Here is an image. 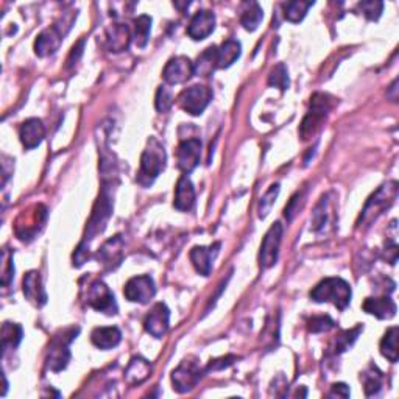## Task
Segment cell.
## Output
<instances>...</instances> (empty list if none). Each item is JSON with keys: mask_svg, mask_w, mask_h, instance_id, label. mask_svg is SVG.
<instances>
[{"mask_svg": "<svg viewBox=\"0 0 399 399\" xmlns=\"http://www.w3.org/2000/svg\"><path fill=\"white\" fill-rule=\"evenodd\" d=\"M112 205H114V201H112V178H111L108 183L103 181L102 192H100V196L94 205L91 218H89L88 222L85 237H83L79 249L74 253V265L80 267L89 259V247H91V242L105 231L106 225H108L111 218Z\"/></svg>", "mask_w": 399, "mask_h": 399, "instance_id": "1", "label": "cell"}, {"mask_svg": "<svg viewBox=\"0 0 399 399\" xmlns=\"http://www.w3.org/2000/svg\"><path fill=\"white\" fill-rule=\"evenodd\" d=\"M351 285L342 278H326L311 290V298L315 303H332L337 309L345 311L349 306Z\"/></svg>", "mask_w": 399, "mask_h": 399, "instance_id": "2", "label": "cell"}, {"mask_svg": "<svg viewBox=\"0 0 399 399\" xmlns=\"http://www.w3.org/2000/svg\"><path fill=\"white\" fill-rule=\"evenodd\" d=\"M398 183L396 181H389L380 186L376 192H374L370 200L367 201L365 207L360 214L359 222H357V228H367L373 223V220H376L379 216H382L385 209L395 203V200L398 198Z\"/></svg>", "mask_w": 399, "mask_h": 399, "instance_id": "3", "label": "cell"}, {"mask_svg": "<svg viewBox=\"0 0 399 399\" xmlns=\"http://www.w3.org/2000/svg\"><path fill=\"white\" fill-rule=\"evenodd\" d=\"M165 161L167 154L161 142L156 138H150L145 147L144 153L141 156V170H139V183L142 186H148L154 181V178L165 169Z\"/></svg>", "mask_w": 399, "mask_h": 399, "instance_id": "4", "label": "cell"}, {"mask_svg": "<svg viewBox=\"0 0 399 399\" xmlns=\"http://www.w3.org/2000/svg\"><path fill=\"white\" fill-rule=\"evenodd\" d=\"M331 108L332 105L329 95L320 92L312 95L311 108H309V112L300 127V136L303 141H309L318 133L321 127L325 125Z\"/></svg>", "mask_w": 399, "mask_h": 399, "instance_id": "5", "label": "cell"}, {"mask_svg": "<svg viewBox=\"0 0 399 399\" xmlns=\"http://www.w3.org/2000/svg\"><path fill=\"white\" fill-rule=\"evenodd\" d=\"M80 329H70L68 332H64L61 337H55L50 343L49 351H47V359H45V365L49 368L50 371H63L68 363L70 360V351H69V345L74 340L75 336L79 334Z\"/></svg>", "mask_w": 399, "mask_h": 399, "instance_id": "6", "label": "cell"}, {"mask_svg": "<svg viewBox=\"0 0 399 399\" xmlns=\"http://www.w3.org/2000/svg\"><path fill=\"white\" fill-rule=\"evenodd\" d=\"M212 100V91L203 85H194L178 95V105L190 116H200Z\"/></svg>", "mask_w": 399, "mask_h": 399, "instance_id": "7", "label": "cell"}, {"mask_svg": "<svg viewBox=\"0 0 399 399\" xmlns=\"http://www.w3.org/2000/svg\"><path fill=\"white\" fill-rule=\"evenodd\" d=\"M201 370L200 363L194 357L183 360L181 365L172 373V382H174V389L178 393H187L194 389V387L200 382Z\"/></svg>", "mask_w": 399, "mask_h": 399, "instance_id": "8", "label": "cell"}, {"mask_svg": "<svg viewBox=\"0 0 399 399\" xmlns=\"http://www.w3.org/2000/svg\"><path fill=\"white\" fill-rule=\"evenodd\" d=\"M283 234H284V228L279 222L272 225V228L267 231L264 241H262L260 253H259V264L262 269H270V267L276 264L279 247H281V242H283Z\"/></svg>", "mask_w": 399, "mask_h": 399, "instance_id": "9", "label": "cell"}, {"mask_svg": "<svg viewBox=\"0 0 399 399\" xmlns=\"http://www.w3.org/2000/svg\"><path fill=\"white\" fill-rule=\"evenodd\" d=\"M88 305L97 312H103L106 315H116L117 305L116 298L112 295L108 285L102 281H94L88 289Z\"/></svg>", "mask_w": 399, "mask_h": 399, "instance_id": "10", "label": "cell"}, {"mask_svg": "<svg viewBox=\"0 0 399 399\" xmlns=\"http://www.w3.org/2000/svg\"><path fill=\"white\" fill-rule=\"evenodd\" d=\"M123 295L127 296V300L131 303L147 305V303H150L154 295H156V287H154V281L148 275L134 276L125 284Z\"/></svg>", "mask_w": 399, "mask_h": 399, "instance_id": "11", "label": "cell"}, {"mask_svg": "<svg viewBox=\"0 0 399 399\" xmlns=\"http://www.w3.org/2000/svg\"><path fill=\"white\" fill-rule=\"evenodd\" d=\"M194 74V63L186 57H175L169 59L163 70V76L167 85H181L187 80L192 79Z\"/></svg>", "mask_w": 399, "mask_h": 399, "instance_id": "12", "label": "cell"}, {"mask_svg": "<svg viewBox=\"0 0 399 399\" xmlns=\"http://www.w3.org/2000/svg\"><path fill=\"white\" fill-rule=\"evenodd\" d=\"M170 326V311L164 303H158L144 320V327L154 338H163Z\"/></svg>", "mask_w": 399, "mask_h": 399, "instance_id": "13", "label": "cell"}, {"mask_svg": "<svg viewBox=\"0 0 399 399\" xmlns=\"http://www.w3.org/2000/svg\"><path fill=\"white\" fill-rule=\"evenodd\" d=\"M201 156V141L192 138L183 141L180 147L176 150V159H178V169L183 174H190L196 165L200 163Z\"/></svg>", "mask_w": 399, "mask_h": 399, "instance_id": "14", "label": "cell"}, {"mask_svg": "<svg viewBox=\"0 0 399 399\" xmlns=\"http://www.w3.org/2000/svg\"><path fill=\"white\" fill-rule=\"evenodd\" d=\"M65 32H63L59 23H55L50 28L44 30L43 33H39V37L34 41V53L38 57H49L53 55L58 49L59 45L63 43Z\"/></svg>", "mask_w": 399, "mask_h": 399, "instance_id": "15", "label": "cell"}, {"mask_svg": "<svg viewBox=\"0 0 399 399\" xmlns=\"http://www.w3.org/2000/svg\"><path fill=\"white\" fill-rule=\"evenodd\" d=\"M97 259L106 270H114L116 267L121 265L123 259V241L121 236L112 237V239L106 241L102 248L99 249Z\"/></svg>", "mask_w": 399, "mask_h": 399, "instance_id": "16", "label": "cell"}, {"mask_svg": "<svg viewBox=\"0 0 399 399\" xmlns=\"http://www.w3.org/2000/svg\"><path fill=\"white\" fill-rule=\"evenodd\" d=\"M216 28V16L211 11L201 10L196 13L187 27V34L194 41H203Z\"/></svg>", "mask_w": 399, "mask_h": 399, "instance_id": "17", "label": "cell"}, {"mask_svg": "<svg viewBox=\"0 0 399 399\" xmlns=\"http://www.w3.org/2000/svg\"><path fill=\"white\" fill-rule=\"evenodd\" d=\"M19 138L22 145L25 147L27 150H33V148L41 145V142L45 138V127L43 121L34 117L27 119L19 128Z\"/></svg>", "mask_w": 399, "mask_h": 399, "instance_id": "18", "label": "cell"}, {"mask_svg": "<svg viewBox=\"0 0 399 399\" xmlns=\"http://www.w3.org/2000/svg\"><path fill=\"white\" fill-rule=\"evenodd\" d=\"M220 243H214L212 247H194L190 249V260L195 267V270L203 276H209L212 270V260L218 253Z\"/></svg>", "mask_w": 399, "mask_h": 399, "instance_id": "19", "label": "cell"}, {"mask_svg": "<svg viewBox=\"0 0 399 399\" xmlns=\"http://www.w3.org/2000/svg\"><path fill=\"white\" fill-rule=\"evenodd\" d=\"M23 295H25L30 303H33L34 306H44L47 303V294L43 287V281H41L39 272L33 270L28 272L23 276Z\"/></svg>", "mask_w": 399, "mask_h": 399, "instance_id": "20", "label": "cell"}, {"mask_svg": "<svg viewBox=\"0 0 399 399\" xmlns=\"http://www.w3.org/2000/svg\"><path fill=\"white\" fill-rule=\"evenodd\" d=\"M105 41L110 52L119 53L127 50L131 43V33L128 25H125V23H114V25L108 27L106 28Z\"/></svg>", "mask_w": 399, "mask_h": 399, "instance_id": "21", "label": "cell"}, {"mask_svg": "<svg viewBox=\"0 0 399 399\" xmlns=\"http://www.w3.org/2000/svg\"><path fill=\"white\" fill-rule=\"evenodd\" d=\"M362 307L367 314L374 315V317L379 320H390L395 317L398 311L395 301H393L389 296L367 298V300L363 301Z\"/></svg>", "mask_w": 399, "mask_h": 399, "instance_id": "22", "label": "cell"}, {"mask_svg": "<svg viewBox=\"0 0 399 399\" xmlns=\"http://www.w3.org/2000/svg\"><path fill=\"white\" fill-rule=\"evenodd\" d=\"M195 205V189L192 181L184 175L176 183V189H175V200H174V206L175 209L187 212L194 207Z\"/></svg>", "mask_w": 399, "mask_h": 399, "instance_id": "23", "label": "cell"}, {"mask_svg": "<svg viewBox=\"0 0 399 399\" xmlns=\"http://www.w3.org/2000/svg\"><path fill=\"white\" fill-rule=\"evenodd\" d=\"M152 370V363L145 360L144 357H133L128 363L127 370H125V379L130 385H139L148 379Z\"/></svg>", "mask_w": 399, "mask_h": 399, "instance_id": "24", "label": "cell"}, {"mask_svg": "<svg viewBox=\"0 0 399 399\" xmlns=\"http://www.w3.org/2000/svg\"><path fill=\"white\" fill-rule=\"evenodd\" d=\"M91 342L100 349H112L122 342V332L116 326L97 327L92 331Z\"/></svg>", "mask_w": 399, "mask_h": 399, "instance_id": "25", "label": "cell"}, {"mask_svg": "<svg viewBox=\"0 0 399 399\" xmlns=\"http://www.w3.org/2000/svg\"><path fill=\"white\" fill-rule=\"evenodd\" d=\"M45 220H47L45 206H43V205L34 206L33 207V216H32V218L28 220L30 225L23 226V229H21V231H16L17 237H19V239L23 242H28V241L34 239V237H37V234L39 232V229L44 226Z\"/></svg>", "mask_w": 399, "mask_h": 399, "instance_id": "26", "label": "cell"}, {"mask_svg": "<svg viewBox=\"0 0 399 399\" xmlns=\"http://www.w3.org/2000/svg\"><path fill=\"white\" fill-rule=\"evenodd\" d=\"M241 43L236 39H226L217 49V69H226L234 64L241 57Z\"/></svg>", "mask_w": 399, "mask_h": 399, "instance_id": "27", "label": "cell"}, {"mask_svg": "<svg viewBox=\"0 0 399 399\" xmlns=\"http://www.w3.org/2000/svg\"><path fill=\"white\" fill-rule=\"evenodd\" d=\"M217 69V47H207V49L196 58L194 63V74L198 76H209Z\"/></svg>", "mask_w": 399, "mask_h": 399, "instance_id": "28", "label": "cell"}, {"mask_svg": "<svg viewBox=\"0 0 399 399\" xmlns=\"http://www.w3.org/2000/svg\"><path fill=\"white\" fill-rule=\"evenodd\" d=\"M398 337H399V327L391 326L390 329L385 332L382 340H380V354H382L385 359H389L391 363H396L399 359Z\"/></svg>", "mask_w": 399, "mask_h": 399, "instance_id": "29", "label": "cell"}, {"mask_svg": "<svg viewBox=\"0 0 399 399\" xmlns=\"http://www.w3.org/2000/svg\"><path fill=\"white\" fill-rule=\"evenodd\" d=\"M262 17H264V11H262L258 2L243 3L241 16V23L243 25V28L248 30V32H254V30L259 27Z\"/></svg>", "mask_w": 399, "mask_h": 399, "instance_id": "30", "label": "cell"}, {"mask_svg": "<svg viewBox=\"0 0 399 399\" xmlns=\"http://www.w3.org/2000/svg\"><path fill=\"white\" fill-rule=\"evenodd\" d=\"M22 327L16 323H3L2 326V353L7 354L8 349H16L22 342Z\"/></svg>", "mask_w": 399, "mask_h": 399, "instance_id": "31", "label": "cell"}, {"mask_svg": "<svg viewBox=\"0 0 399 399\" xmlns=\"http://www.w3.org/2000/svg\"><path fill=\"white\" fill-rule=\"evenodd\" d=\"M360 380L363 382V390L367 396H374L380 391L382 387V373L378 370V367L370 365L365 371L360 374Z\"/></svg>", "mask_w": 399, "mask_h": 399, "instance_id": "32", "label": "cell"}, {"mask_svg": "<svg viewBox=\"0 0 399 399\" xmlns=\"http://www.w3.org/2000/svg\"><path fill=\"white\" fill-rule=\"evenodd\" d=\"M363 331V326L359 325L353 327V329H348V331H343L342 334H338L336 337V340L332 342V353L334 354H342L345 351H348L351 347H353L354 342L357 340V337L360 336V332Z\"/></svg>", "mask_w": 399, "mask_h": 399, "instance_id": "33", "label": "cell"}, {"mask_svg": "<svg viewBox=\"0 0 399 399\" xmlns=\"http://www.w3.org/2000/svg\"><path fill=\"white\" fill-rule=\"evenodd\" d=\"M150 30H152V17L147 14L139 16L138 19H134V43L141 49H144L150 38Z\"/></svg>", "mask_w": 399, "mask_h": 399, "instance_id": "34", "label": "cell"}, {"mask_svg": "<svg viewBox=\"0 0 399 399\" xmlns=\"http://www.w3.org/2000/svg\"><path fill=\"white\" fill-rule=\"evenodd\" d=\"M314 5V2H301V0H296V2H289L284 5V16L289 22H301L305 19L306 13Z\"/></svg>", "mask_w": 399, "mask_h": 399, "instance_id": "35", "label": "cell"}, {"mask_svg": "<svg viewBox=\"0 0 399 399\" xmlns=\"http://www.w3.org/2000/svg\"><path fill=\"white\" fill-rule=\"evenodd\" d=\"M329 201H327V195L326 196H321L320 203L315 207V212H314V229L315 231H320L323 229L325 226L329 222Z\"/></svg>", "mask_w": 399, "mask_h": 399, "instance_id": "36", "label": "cell"}, {"mask_svg": "<svg viewBox=\"0 0 399 399\" xmlns=\"http://www.w3.org/2000/svg\"><path fill=\"white\" fill-rule=\"evenodd\" d=\"M278 194H279V184H272L270 189L267 190L259 201V209H258L259 218H265L267 216H269L273 205H275Z\"/></svg>", "mask_w": 399, "mask_h": 399, "instance_id": "37", "label": "cell"}, {"mask_svg": "<svg viewBox=\"0 0 399 399\" xmlns=\"http://www.w3.org/2000/svg\"><path fill=\"white\" fill-rule=\"evenodd\" d=\"M269 85L272 88H278L281 91H285L289 88V74H287V68L281 63L278 64L276 68L272 69V72L269 75Z\"/></svg>", "mask_w": 399, "mask_h": 399, "instance_id": "38", "label": "cell"}, {"mask_svg": "<svg viewBox=\"0 0 399 399\" xmlns=\"http://www.w3.org/2000/svg\"><path fill=\"white\" fill-rule=\"evenodd\" d=\"M336 326V321L332 320L329 315H317L309 320L307 327L314 334H320V332H327Z\"/></svg>", "mask_w": 399, "mask_h": 399, "instance_id": "39", "label": "cell"}, {"mask_svg": "<svg viewBox=\"0 0 399 399\" xmlns=\"http://www.w3.org/2000/svg\"><path fill=\"white\" fill-rule=\"evenodd\" d=\"M154 105L159 112H167L172 105H174V97L172 92L165 86H161L156 92V99H154Z\"/></svg>", "mask_w": 399, "mask_h": 399, "instance_id": "40", "label": "cell"}, {"mask_svg": "<svg viewBox=\"0 0 399 399\" xmlns=\"http://www.w3.org/2000/svg\"><path fill=\"white\" fill-rule=\"evenodd\" d=\"M382 8H384L382 2H373V0L359 3V10L368 21H378L380 14H382Z\"/></svg>", "mask_w": 399, "mask_h": 399, "instance_id": "41", "label": "cell"}, {"mask_svg": "<svg viewBox=\"0 0 399 399\" xmlns=\"http://www.w3.org/2000/svg\"><path fill=\"white\" fill-rule=\"evenodd\" d=\"M305 192H296L294 196H291V200L289 201V205L285 206L284 209V216L287 220H294V217L296 216L298 212L301 209V205L305 203Z\"/></svg>", "mask_w": 399, "mask_h": 399, "instance_id": "42", "label": "cell"}, {"mask_svg": "<svg viewBox=\"0 0 399 399\" xmlns=\"http://www.w3.org/2000/svg\"><path fill=\"white\" fill-rule=\"evenodd\" d=\"M14 273V267L13 262H11V256L8 252H3V273H2V284L7 287L10 284V279L13 278Z\"/></svg>", "mask_w": 399, "mask_h": 399, "instance_id": "43", "label": "cell"}, {"mask_svg": "<svg viewBox=\"0 0 399 399\" xmlns=\"http://www.w3.org/2000/svg\"><path fill=\"white\" fill-rule=\"evenodd\" d=\"M83 49H85V39H80L79 43L72 47V52H70V55L68 58V68H72V65H75L80 61V58L83 55Z\"/></svg>", "mask_w": 399, "mask_h": 399, "instance_id": "44", "label": "cell"}, {"mask_svg": "<svg viewBox=\"0 0 399 399\" xmlns=\"http://www.w3.org/2000/svg\"><path fill=\"white\" fill-rule=\"evenodd\" d=\"M237 359L236 356H226V357H220L217 360H212L207 367V370H223V368L229 367L232 362Z\"/></svg>", "mask_w": 399, "mask_h": 399, "instance_id": "45", "label": "cell"}, {"mask_svg": "<svg viewBox=\"0 0 399 399\" xmlns=\"http://www.w3.org/2000/svg\"><path fill=\"white\" fill-rule=\"evenodd\" d=\"M329 396H340V398H349V387L343 382L334 384L331 387Z\"/></svg>", "mask_w": 399, "mask_h": 399, "instance_id": "46", "label": "cell"}]
</instances>
